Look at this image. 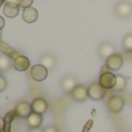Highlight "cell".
<instances>
[{
	"instance_id": "obj_22",
	"label": "cell",
	"mask_w": 132,
	"mask_h": 132,
	"mask_svg": "<svg viewBox=\"0 0 132 132\" xmlns=\"http://www.w3.org/2000/svg\"><path fill=\"white\" fill-rule=\"evenodd\" d=\"M43 132H58V130L56 126H48V128L44 129Z\"/></svg>"
},
{
	"instance_id": "obj_10",
	"label": "cell",
	"mask_w": 132,
	"mask_h": 132,
	"mask_svg": "<svg viewBox=\"0 0 132 132\" xmlns=\"http://www.w3.org/2000/svg\"><path fill=\"white\" fill-rule=\"evenodd\" d=\"M60 86H62V88H63V90L64 92L71 93V92H72L73 89L78 86L77 85V79H75L74 77H72V75H66L65 78H63Z\"/></svg>"
},
{
	"instance_id": "obj_16",
	"label": "cell",
	"mask_w": 132,
	"mask_h": 132,
	"mask_svg": "<svg viewBox=\"0 0 132 132\" xmlns=\"http://www.w3.org/2000/svg\"><path fill=\"white\" fill-rule=\"evenodd\" d=\"M41 65L44 66L46 70H51V68L55 67L56 65V58L51 55H44L41 57Z\"/></svg>"
},
{
	"instance_id": "obj_21",
	"label": "cell",
	"mask_w": 132,
	"mask_h": 132,
	"mask_svg": "<svg viewBox=\"0 0 132 132\" xmlns=\"http://www.w3.org/2000/svg\"><path fill=\"white\" fill-rule=\"evenodd\" d=\"M6 87H7L6 79H5L4 77H1V75H0V92L5 90V89H6Z\"/></svg>"
},
{
	"instance_id": "obj_15",
	"label": "cell",
	"mask_w": 132,
	"mask_h": 132,
	"mask_svg": "<svg viewBox=\"0 0 132 132\" xmlns=\"http://www.w3.org/2000/svg\"><path fill=\"white\" fill-rule=\"evenodd\" d=\"M27 122H28V124L31 126V129H38L39 126H41L42 122H43V117H42V115L32 111L31 115L27 118Z\"/></svg>"
},
{
	"instance_id": "obj_9",
	"label": "cell",
	"mask_w": 132,
	"mask_h": 132,
	"mask_svg": "<svg viewBox=\"0 0 132 132\" xmlns=\"http://www.w3.org/2000/svg\"><path fill=\"white\" fill-rule=\"evenodd\" d=\"M122 66H123V58H122V56L115 53L114 56H111L110 58L107 59V67L109 68V70L118 71Z\"/></svg>"
},
{
	"instance_id": "obj_11",
	"label": "cell",
	"mask_w": 132,
	"mask_h": 132,
	"mask_svg": "<svg viewBox=\"0 0 132 132\" xmlns=\"http://www.w3.org/2000/svg\"><path fill=\"white\" fill-rule=\"evenodd\" d=\"M31 108H32V111L34 112H37V114L42 115L43 112L46 111V109H48V102L42 97H37L32 101Z\"/></svg>"
},
{
	"instance_id": "obj_20",
	"label": "cell",
	"mask_w": 132,
	"mask_h": 132,
	"mask_svg": "<svg viewBox=\"0 0 132 132\" xmlns=\"http://www.w3.org/2000/svg\"><path fill=\"white\" fill-rule=\"evenodd\" d=\"M16 4H18V6L19 7H22V8H24V9H27V8H29L30 6H31V4H32V1L31 0H20V1H16Z\"/></svg>"
},
{
	"instance_id": "obj_18",
	"label": "cell",
	"mask_w": 132,
	"mask_h": 132,
	"mask_svg": "<svg viewBox=\"0 0 132 132\" xmlns=\"http://www.w3.org/2000/svg\"><path fill=\"white\" fill-rule=\"evenodd\" d=\"M125 87H126V79L123 75H117V80H116V85L114 87V90L122 92L125 89Z\"/></svg>"
},
{
	"instance_id": "obj_25",
	"label": "cell",
	"mask_w": 132,
	"mask_h": 132,
	"mask_svg": "<svg viewBox=\"0 0 132 132\" xmlns=\"http://www.w3.org/2000/svg\"><path fill=\"white\" fill-rule=\"evenodd\" d=\"M30 132H43L42 130H39V129H31Z\"/></svg>"
},
{
	"instance_id": "obj_19",
	"label": "cell",
	"mask_w": 132,
	"mask_h": 132,
	"mask_svg": "<svg viewBox=\"0 0 132 132\" xmlns=\"http://www.w3.org/2000/svg\"><path fill=\"white\" fill-rule=\"evenodd\" d=\"M123 46L126 51L132 52V34H128L123 38Z\"/></svg>"
},
{
	"instance_id": "obj_2",
	"label": "cell",
	"mask_w": 132,
	"mask_h": 132,
	"mask_svg": "<svg viewBox=\"0 0 132 132\" xmlns=\"http://www.w3.org/2000/svg\"><path fill=\"white\" fill-rule=\"evenodd\" d=\"M108 108L111 112L117 114V112L122 111L124 108V98L119 95H114L110 97L109 102H108Z\"/></svg>"
},
{
	"instance_id": "obj_4",
	"label": "cell",
	"mask_w": 132,
	"mask_h": 132,
	"mask_svg": "<svg viewBox=\"0 0 132 132\" xmlns=\"http://www.w3.org/2000/svg\"><path fill=\"white\" fill-rule=\"evenodd\" d=\"M71 96L74 101L77 102H84L88 97V88L86 86H77L72 92H71Z\"/></svg>"
},
{
	"instance_id": "obj_6",
	"label": "cell",
	"mask_w": 132,
	"mask_h": 132,
	"mask_svg": "<svg viewBox=\"0 0 132 132\" xmlns=\"http://www.w3.org/2000/svg\"><path fill=\"white\" fill-rule=\"evenodd\" d=\"M30 74H31L32 79L36 80V81H43L48 77V70L41 64H38V65H35L34 67H31Z\"/></svg>"
},
{
	"instance_id": "obj_17",
	"label": "cell",
	"mask_w": 132,
	"mask_h": 132,
	"mask_svg": "<svg viewBox=\"0 0 132 132\" xmlns=\"http://www.w3.org/2000/svg\"><path fill=\"white\" fill-rule=\"evenodd\" d=\"M11 66H12L11 57L5 55V53L0 55V71H6V70H8Z\"/></svg>"
},
{
	"instance_id": "obj_8",
	"label": "cell",
	"mask_w": 132,
	"mask_h": 132,
	"mask_svg": "<svg viewBox=\"0 0 132 132\" xmlns=\"http://www.w3.org/2000/svg\"><path fill=\"white\" fill-rule=\"evenodd\" d=\"M115 55V46L111 43H103L98 48V56L103 59H108Z\"/></svg>"
},
{
	"instance_id": "obj_14",
	"label": "cell",
	"mask_w": 132,
	"mask_h": 132,
	"mask_svg": "<svg viewBox=\"0 0 132 132\" xmlns=\"http://www.w3.org/2000/svg\"><path fill=\"white\" fill-rule=\"evenodd\" d=\"M22 16H23V20H24L27 23H32L37 20V18H38V13H37V11L35 8L29 7V8H27V9L23 11Z\"/></svg>"
},
{
	"instance_id": "obj_5",
	"label": "cell",
	"mask_w": 132,
	"mask_h": 132,
	"mask_svg": "<svg viewBox=\"0 0 132 132\" xmlns=\"http://www.w3.org/2000/svg\"><path fill=\"white\" fill-rule=\"evenodd\" d=\"M115 12L119 18H129L132 14V5L126 1L119 2L115 7Z\"/></svg>"
},
{
	"instance_id": "obj_23",
	"label": "cell",
	"mask_w": 132,
	"mask_h": 132,
	"mask_svg": "<svg viewBox=\"0 0 132 132\" xmlns=\"http://www.w3.org/2000/svg\"><path fill=\"white\" fill-rule=\"evenodd\" d=\"M5 129V119L2 117H0V132H2Z\"/></svg>"
},
{
	"instance_id": "obj_13",
	"label": "cell",
	"mask_w": 132,
	"mask_h": 132,
	"mask_svg": "<svg viewBox=\"0 0 132 132\" xmlns=\"http://www.w3.org/2000/svg\"><path fill=\"white\" fill-rule=\"evenodd\" d=\"M19 8L16 1H8L4 7V13L7 18H15L19 14Z\"/></svg>"
},
{
	"instance_id": "obj_3",
	"label": "cell",
	"mask_w": 132,
	"mask_h": 132,
	"mask_svg": "<svg viewBox=\"0 0 132 132\" xmlns=\"http://www.w3.org/2000/svg\"><path fill=\"white\" fill-rule=\"evenodd\" d=\"M88 95L90 98L95 101H100L104 97L105 95V89L101 86L100 84H93L88 88Z\"/></svg>"
},
{
	"instance_id": "obj_7",
	"label": "cell",
	"mask_w": 132,
	"mask_h": 132,
	"mask_svg": "<svg viewBox=\"0 0 132 132\" xmlns=\"http://www.w3.org/2000/svg\"><path fill=\"white\" fill-rule=\"evenodd\" d=\"M15 112L19 117H22V118H28V117L31 115L32 112V108L31 104L27 102H20L15 108Z\"/></svg>"
},
{
	"instance_id": "obj_12",
	"label": "cell",
	"mask_w": 132,
	"mask_h": 132,
	"mask_svg": "<svg viewBox=\"0 0 132 132\" xmlns=\"http://www.w3.org/2000/svg\"><path fill=\"white\" fill-rule=\"evenodd\" d=\"M29 65H30V62L26 56H18V57L13 60V66L16 71L23 72V71L28 70Z\"/></svg>"
},
{
	"instance_id": "obj_1",
	"label": "cell",
	"mask_w": 132,
	"mask_h": 132,
	"mask_svg": "<svg viewBox=\"0 0 132 132\" xmlns=\"http://www.w3.org/2000/svg\"><path fill=\"white\" fill-rule=\"evenodd\" d=\"M116 80H117V75H115L111 72H104L101 74L98 84L103 87L104 89H114L115 85H116Z\"/></svg>"
},
{
	"instance_id": "obj_24",
	"label": "cell",
	"mask_w": 132,
	"mask_h": 132,
	"mask_svg": "<svg viewBox=\"0 0 132 132\" xmlns=\"http://www.w3.org/2000/svg\"><path fill=\"white\" fill-rule=\"evenodd\" d=\"M4 26H5V20H4V18L0 16V30L4 28Z\"/></svg>"
}]
</instances>
